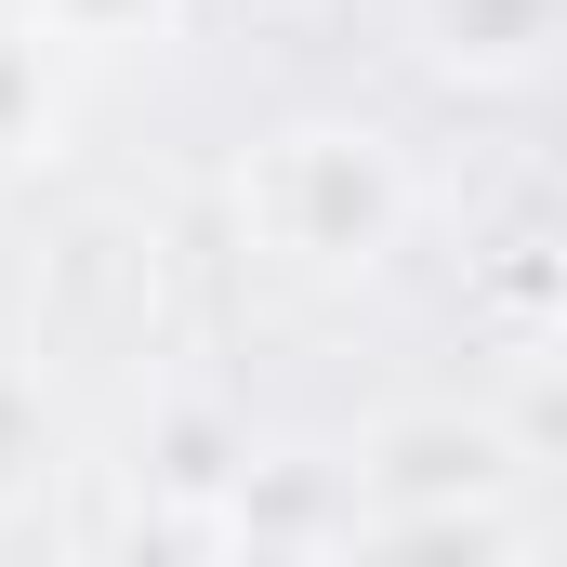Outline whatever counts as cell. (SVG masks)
<instances>
[{"instance_id": "4", "label": "cell", "mask_w": 567, "mask_h": 567, "mask_svg": "<svg viewBox=\"0 0 567 567\" xmlns=\"http://www.w3.org/2000/svg\"><path fill=\"white\" fill-rule=\"evenodd\" d=\"M53 133V93H40V27H0V158Z\"/></svg>"}, {"instance_id": "6", "label": "cell", "mask_w": 567, "mask_h": 567, "mask_svg": "<svg viewBox=\"0 0 567 567\" xmlns=\"http://www.w3.org/2000/svg\"><path fill=\"white\" fill-rule=\"evenodd\" d=\"M40 449H53V423H40V396H27V383L0 370V488H13V475H27Z\"/></svg>"}, {"instance_id": "5", "label": "cell", "mask_w": 567, "mask_h": 567, "mask_svg": "<svg viewBox=\"0 0 567 567\" xmlns=\"http://www.w3.org/2000/svg\"><path fill=\"white\" fill-rule=\"evenodd\" d=\"M172 0H40V27L53 40H93V53H120V40H145Z\"/></svg>"}, {"instance_id": "3", "label": "cell", "mask_w": 567, "mask_h": 567, "mask_svg": "<svg viewBox=\"0 0 567 567\" xmlns=\"http://www.w3.org/2000/svg\"><path fill=\"white\" fill-rule=\"evenodd\" d=\"M435 13V66L449 80H528L555 40V0H423Z\"/></svg>"}, {"instance_id": "2", "label": "cell", "mask_w": 567, "mask_h": 567, "mask_svg": "<svg viewBox=\"0 0 567 567\" xmlns=\"http://www.w3.org/2000/svg\"><path fill=\"white\" fill-rule=\"evenodd\" d=\"M515 475H528L515 435L462 423V410H423V423H396L370 449V515H383V528H462V542H488L475 502H502Z\"/></svg>"}, {"instance_id": "1", "label": "cell", "mask_w": 567, "mask_h": 567, "mask_svg": "<svg viewBox=\"0 0 567 567\" xmlns=\"http://www.w3.org/2000/svg\"><path fill=\"white\" fill-rule=\"evenodd\" d=\"M251 212H265V238H278V251H303V265H370V251L396 238V158H383V133L303 120V133L265 145Z\"/></svg>"}]
</instances>
